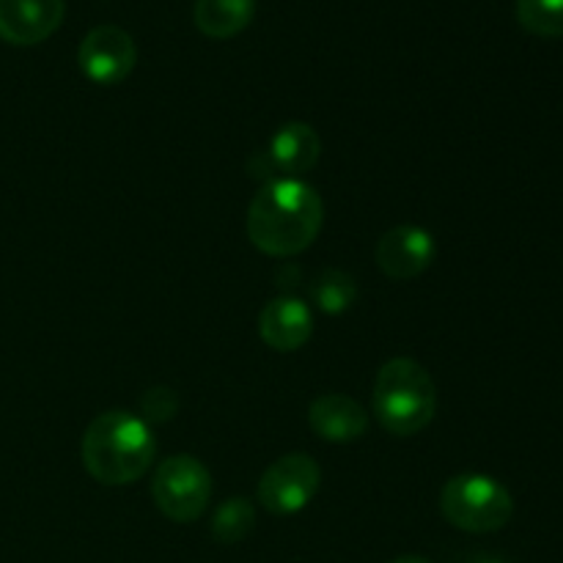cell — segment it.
Instances as JSON below:
<instances>
[{
	"label": "cell",
	"instance_id": "obj_18",
	"mask_svg": "<svg viewBox=\"0 0 563 563\" xmlns=\"http://www.w3.org/2000/svg\"><path fill=\"white\" fill-rule=\"evenodd\" d=\"M471 563H506V561H500V559H489V555H484V559H476V561H471Z\"/></svg>",
	"mask_w": 563,
	"mask_h": 563
},
{
	"label": "cell",
	"instance_id": "obj_12",
	"mask_svg": "<svg viewBox=\"0 0 563 563\" xmlns=\"http://www.w3.org/2000/svg\"><path fill=\"white\" fill-rule=\"evenodd\" d=\"M319 154H322V141H319L317 130L302 121H291V124L280 126L269 141L267 163L273 170L286 174L284 179H295V176L308 174L319 163Z\"/></svg>",
	"mask_w": 563,
	"mask_h": 563
},
{
	"label": "cell",
	"instance_id": "obj_14",
	"mask_svg": "<svg viewBox=\"0 0 563 563\" xmlns=\"http://www.w3.org/2000/svg\"><path fill=\"white\" fill-rule=\"evenodd\" d=\"M256 526V509L247 498H229L212 517V537L220 544H236Z\"/></svg>",
	"mask_w": 563,
	"mask_h": 563
},
{
	"label": "cell",
	"instance_id": "obj_2",
	"mask_svg": "<svg viewBox=\"0 0 563 563\" xmlns=\"http://www.w3.org/2000/svg\"><path fill=\"white\" fill-rule=\"evenodd\" d=\"M80 454L93 482L104 487H126L146 476L157 454V443L143 418L110 410L88 423Z\"/></svg>",
	"mask_w": 563,
	"mask_h": 563
},
{
	"label": "cell",
	"instance_id": "obj_3",
	"mask_svg": "<svg viewBox=\"0 0 563 563\" xmlns=\"http://www.w3.org/2000/svg\"><path fill=\"white\" fill-rule=\"evenodd\" d=\"M438 388L427 368L412 357L385 363L374 383V416L396 438H410L432 423Z\"/></svg>",
	"mask_w": 563,
	"mask_h": 563
},
{
	"label": "cell",
	"instance_id": "obj_16",
	"mask_svg": "<svg viewBox=\"0 0 563 563\" xmlns=\"http://www.w3.org/2000/svg\"><path fill=\"white\" fill-rule=\"evenodd\" d=\"M313 300L324 313L350 311L357 300L355 278L341 273V269H324L317 284H313Z\"/></svg>",
	"mask_w": 563,
	"mask_h": 563
},
{
	"label": "cell",
	"instance_id": "obj_13",
	"mask_svg": "<svg viewBox=\"0 0 563 563\" xmlns=\"http://www.w3.org/2000/svg\"><path fill=\"white\" fill-rule=\"evenodd\" d=\"M256 14V0H196L192 20L209 38H231L245 31Z\"/></svg>",
	"mask_w": 563,
	"mask_h": 563
},
{
	"label": "cell",
	"instance_id": "obj_11",
	"mask_svg": "<svg viewBox=\"0 0 563 563\" xmlns=\"http://www.w3.org/2000/svg\"><path fill=\"white\" fill-rule=\"evenodd\" d=\"M308 423L328 443H355L366 434L368 412L344 394H324L308 410Z\"/></svg>",
	"mask_w": 563,
	"mask_h": 563
},
{
	"label": "cell",
	"instance_id": "obj_15",
	"mask_svg": "<svg viewBox=\"0 0 563 563\" xmlns=\"http://www.w3.org/2000/svg\"><path fill=\"white\" fill-rule=\"evenodd\" d=\"M517 22L533 36H563V0H517Z\"/></svg>",
	"mask_w": 563,
	"mask_h": 563
},
{
	"label": "cell",
	"instance_id": "obj_17",
	"mask_svg": "<svg viewBox=\"0 0 563 563\" xmlns=\"http://www.w3.org/2000/svg\"><path fill=\"white\" fill-rule=\"evenodd\" d=\"M390 563H432V561H427L423 555H401V559H396Z\"/></svg>",
	"mask_w": 563,
	"mask_h": 563
},
{
	"label": "cell",
	"instance_id": "obj_10",
	"mask_svg": "<svg viewBox=\"0 0 563 563\" xmlns=\"http://www.w3.org/2000/svg\"><path fill=\"white\" fill-rule=\"evenodd\" d=\"M313 317L297 297H275L258 313V335L275 352H295L311 339Z\"/></svg>",
	"mask_w": 563,
	"mask_h": 563
},
{
	"label": "cell",
	"instance_id": "obj_1",
	"mask_svg": "<svg viewBox=\"0 0 563 563\" xmlns=\"http://www.w3.org/2000/svg\"><path fill=\"white\" fill-rule=\"evenodd\" d=\"M324 223L322 196L300 179H273L247 209V236L267 256H297Z\"/></svg>",
	"mask_w": 563,
	"mask_h": 563
},
{
	"label": "cell",
	"instance_id": "obj_4",
	"mask_svg": "<svg viewBox=\"0 0 563 563\" xmlns=\"http://www.w3.org/2000/svg\"><path fill=\"white\" fill-rule=\"evenodd\" d=\"M440 509L454 528L467 533H495L509 526L515 500L509 489L489 476L467 473L445 482L440 493Z\"/></svg>",
	"mask_w": 563,
	"mask_h": 563
},
{
	"label": "cell",
	"instance_id": "obj_9",
	"mask_svg": "<svg viewBox=\"0 0 563 563\" xmlns=\"http://www.w3.org/2000/svg\"><path fill=\"white\" fill-rule=\"evenodd\" d=\"M64 0H0V38L14 47H33L60 27Z\"/></svg>",
	"mask_w": 563,
	"mask_h": 563
},
{
	"label": "cell",
	"instance_id": "obj_8",
	"mask_svg": "<svg viewBox=\"0 0 563 563\" xmlns=\"http://www.w3.org/2000/svg\"><path fill=\"white\" fill-rule=\"evenodd\" d=\"M377 267L394 280H412L432 267L438 247L421 225H396L377 242Z\"/></svg>",
	"mask_w": 563,
	"mask_h": 563
},
{
	"label": "cell",
	"instance_id": "obj_7",
	"mask_svg": "<svg viewBox=\"0 0 563 563\" xmlns=\"http://www.w3.org/2000/svg\"><path fill=\"white\" fill-rule=\"evenodd\" d=\"M137 47L130 33L119 25H97L86 33L77 49V64L88 80L115 86L135 69Z\"/></svg>",
	"mask_w": 563,
	"mask_h": 563
},
{
	"label": "cell",
	"instance_id": "obj_5",
	"mask_svg": "<svg viewBox=\"0 0 563 563\" xmlns=\"http://www.w3.org/2000/svg\"><path fill=\"white\" fill-rule=\"evenodd\" d=\"M152 498L168 520L192 522L207 511L212 498V476L196 456L176 454L154 473Z\"/></svg>",
	"mask_w": 563,
	"mask_h": 563
},
{
	"label": "cell",
	"instance_id": "obj_6",
	"mask_svg": "<svg viewBox=\"0 0 563 563\" xmlns=\"http://www.w3.org/2000/svg\"><path fill=\"white\" fill-rule=\"evenodd\" d=\"M319 484H322V471L313 456L286 454L275 460L258 478V506L278 517L297 515L311 504L313 495L319 493Z\"/></svg>",
	"mask_w": 563,
	"mask_h": 563
}]
</instances>
